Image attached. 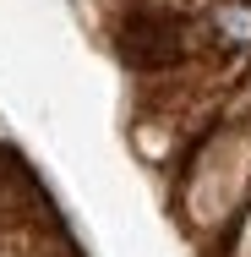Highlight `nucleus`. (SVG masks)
<instances>
[{"label": "nucleus", "mask_w": 251, "mask_h": 257, "mask_svg": "<svg viewBox=\"0 0 251 257\" xmlns=\"http://www.w3.org/2000/svg\"><path fill=\"white\" fill-rule=\"evenodd\" d=\"M207 22H213V39H224L235 50H251V6L246 0H213Z\"/></svg>", "instance_id": "f03ea898"}, {"label": "nucleus", "mask_w": 251, "mask_h": 257, "mask_svg": "<svg viewBox=\"0 0 251 257\" xmlns=\"http://www.w3.org/2000/svg\"><path fill=\"white\" fill-rule=\"evenodd\" d=\"M115 50L126 66H137V71H169V66H180V60H191V22L186 17H175V11H158V6H142V11H131L120 28H115Z\"/></svg>", "instance_id": "f257e3e1"}]
</instances>
